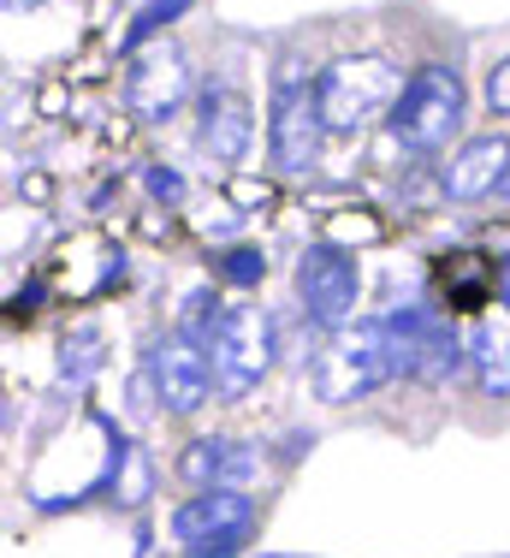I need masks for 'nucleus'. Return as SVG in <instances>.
<instances>
[{
	"label": "nucleus",
	"instance_id": "obj_16",
	"mask_svg": "<svg viewBox=\"0 0 510 558\" xmlns=\"http://www.w3.org/2000/svg\"><path fill=\"white\" fill-rule=\"evenodd\" d=\"M96 368H101V333H96V327H84V333H72V339H65V351H60V380H65V387H89Z\"/></svg>",
	"mask_w": 510,
	"mask_h": 558
},
{
	"label": "nucleus",
	"instance_id": "obj_20",
	"mask_svg": "<svg viewBox=\"0 0 510 558\" xmlns=\"http://www.w3.org/2000/svg\"><path fill=\"white\" fill-rule=\"evenodd\" d=\"M143 184H149L155 203H179V196H184V172L179 167H149V172H143Z\"/></svg>",
	"mask_w": 510,
	"mask_h": 558
},
{
	"label": "nucleus",
	"instance_id": "obj_14",
	"mask_svg": "<svg viewBox=\"0 0 510 558\" xmlns=\"http://www.w3.org/2000/svg\"><path fill=\"white\" fill-rule=\"evenodd\" d=\"M458 368H463V339L446 315H434V322H427V339H422V368H415V380L446 387V380H458Z\"/></svg>",
	"mask_w": 510,
	"mask_h": 558
},
{
	"label": "nucleus",
	"instance_id": "obj_3",
	"mask_svg": "<svg viewBox=\"0 0 510 558\" xmlns=\"http://www.w3.org/2000/svg\"><path fill=\"white\" fill-rule=\"evenodd\" d=\"M274 351H279V327L262 303H232L220 322V333L208 344V363H214V392L226 404H244V398L274 375Z\"/></svg>",
	"mask_w": 510,
	"mask_h": 558
},
{
	"label": "nucleus",
	"instance_id": "obj_10",
	"mask_svg": "<svg viewBox=\"0 0 510 558\" xmlns=\"http://www.w3.org/2000/svg\"><path fill=\"white\" fill-rule=\"evenodd\" d=\"M505 172H510V137H505V131H481V137H469L463 149L446 161L439 184H446L451 203H475V196L499 191Z\"/></svg>",
	"mask_w": 510,
	"mask_h": 558
},
{
	"label": "nucleus",
	"instance_id": "obj_23",
	"mask_svg": "<svg viewBox=\"0 0 510 558\" xmlns=\"http://www.w3.org/2000/svg\"><path fill=\"white\" fill-rule=\"evenodd\" d=\"M499 196H505V203H510V172H505V184H499Z\"/></svg>",
	"mask_w": 510,
	"mask_h": 558
},
{
	"label": "nucleus",
	"instance_id": "obj_15",
	"mask_svg": "<svg viewBox=\"0 0 510 558\" xmlns=\"http://www.w3.org/2000/svg\"><path fill=\"white\" fill-rule=\"evenodd\" d=\"M220 322H226V310H220V298H214V286H196L191 298L179 303V333L191 339V344H214V333H220Z\"/></svg>",
	"mask_w": 510,
	"mask_h": 558
},
{
	"label": "nucleus",
	"instance_id": "obj_11",
	"mask_svg": "<svg viewBox=\"0 0 510 558\" xmlns=\"http://www.w3.org/2000/svg\"><path fill=\"white\" fill-rule=\"evenodd\" d=\"M179 475L191 487H250L262 475V451L244 440H226V434H203V440L184 446Z\"/></svg>",
	"mask_w": 510,
	"mask_h": 558
},
{
	"label": "nucleus",
	"instance_id": "obj_22",
	"mask_svg": "<svg viewBox=\"0 0 510 558\" xmlns=\"http://www.w3.org/2000/svg\"><path fill=\"white\" fill-rule=\"evenodd\" d=\"M499 298L510 303V256H505V268H499Z\"/></svg>",
	"mask_w": 510,
	"mask_h": 558
},
{
	"label": "nucleus",
	"instance_id": "obj_12",
	"mask_svg": "<svg viewBox=\"0 0 510 558\" xmlns=\"http://www.w3.org/2000/svg\"><path fill=\"white\" fill-rule=\"evenodd\" d=\"M244 523H255V499L244 487H196V494L172 511V535H179L184 547L203 541V535H220V529H244Z\"/></svg>",
	"mask_w": 510,
	"mask_h": 558
},
{
	"label": "nucleus",
	"instance_id": "obj_6",
	"mask_svg": "<svg viewBox=\"0 0 510 558\" xmlns=\"http://www.w3.org/2000/svg\"><path fill=\"white\" fill-rule=\"evenodd\" d=\"M356 298H362V268L339 244H308L298 256V303L315 327L339 333L344 322H356Z\"/></svg>",
	"mask_w": 510,
	"mask_h": 558
},
{
	"label": "nucleus",
	"instance_id": "obj_2",
	"mask_svg": "<svg viewBox=\"0 0 510 558\" xmlns=\"http://www.w3.org/2000/svg\"><path fill=\"white\" fill-rule=\"evenodd\" d=\"M386 380H398L386 322H344L308 368V387H315L320 404H356V398L380 392Z\"/></svg>",
	"mask_w": 510,
	"mask_h": 558
},
{
	"label": "nucleus",
	"instance_id": "obj_5",
	"mask_svg": "<svg viewBox=\"0 0 510 558\" xmlns=\"http://www.w3.org/2000/svg\"><path fill=\"white\" fill-rule=\"evenodd\" d=\"M327 137L320 119V84H308V72L298 60H279L274 77V119H267V149H274L279 172H308Z\"/></svg>",
	"mask_w": 510,
	"mask_h": 558
},
{
	"label": "nucleus",
	"instance_id": "obj_17",
	"mask_svg": "<svg viewBox=\"0 0 510 558\" xmlns=\"http://www.w3.org/2000/svg\"><path fill=\"white\" fill-rule=\"evenodd\" d=\"M184 7H191V0H143V7H137V19H131V24H125V36H119V48H125V54H137V48L149 43V36L167 31V24L179 19Z\"/></svg>",
	"mask_w": 510,
	"mask_h": 558
},
{
	"label": "nucleus",
	"instance_id": "obj_1",
	"mask_svg": "<svg viewBox=\"0 0 510 558\" xmlns=\"http://www.w3.org/2000/svg\"><path fill=\"white\" fill-rule=\"evenodd\" d=\"M320 84V119H327L332 137H356L374 119L392 113V101L404 96V72H398L386 54H344L332 60Z\"/></svg>",
	"mask_w": 510,
	"mask_h": 558
},
{
	"label": "nucleus",
	"instance_id": "obj_7",
	"mask_svg": "<svg viewBox=\"0 0 510 558\" xmlns=\"http://www.w3.org/2000/svg\"><path fill=\"white\" fill-rule=\"evenodd\" d=\"M191 96V60H184L179 43H155V48H137L131 54V72H125V101L137 119H172Z\"/></svg>",
	"mask_w": 510,
	"mask_h": 558
},
{
	"label": "nucleus",
	"instance_id": "obj_19",
	"mask_svg": "<svg viewBox=\"0 0 510 558\" xmlns=\"http://www.w3.org/2000/svg\"><path fill=\"white\" fill-rule=\"evenodd\" d=\"M250 529H255V523L220 529V535H203V541H191V547H184V558H238V553L250 547Z\"/></svg>",
	"mask_w": 510,
	"mask_h": 558
},
{
	"label": "nucleus",
	"instance_id": "obj_9",
	"mask_svg": "<svg viewBox=\"0 0 510 558\" xmlns=\"http://www.w3.org/2000/svg\"><path fill=\"white\" fill-rule=\"evenodd\" d=\"M196 143H203V155L214 161H244L250 155V137H255V119H250V101L238 96L232 84H208L203 101H196Z\"/></svg>",
	"mask_w": 510,
	"mask_h": 558
},
{
	"label": "nucleus",
	"instance_id": "obj_21",
	"mask_svg": "<svg viewBox=\"0 0 510 558\" xmlns=\"http://www.w3.org/2000/svg\"><path fill=\"white\" fill-rule=\"evenodd\" d=\"M487 108L499 113V119H510V54L487 72Z\"/></svg>",
	"mask_w": 510,
	"mask_h": 558
},
{
	"label": "nucleus",
	"instance_id": "obj_18",
	"mask_svg": "<svg viewBox=\"0 0 510 558\" xmlns=\"http://www.w3.org/2000/svg\"><path fill=\"white\" fill-rule=\"evenodd\" d=\"M262 274H267V256H262V250H250V244H238V250H226V256H220V279H226V286H255Z\"/></svg>",
	"mask_w": 510,
	"mask_h": 558
},
{
	"label": "nucleus",
	"instance_id": "obj_8",
	"mask_svg": "<svg viewBox=\"0 0 510 558\" xmlns=\"http://www.w3.org/2000/svg\"><path fill=\"white\" fill-rule=\"evenodd\" d=\"M149 375H155V398L172 410V416H196V410L214 398V363L203 344H191L184 333H167L149 356Z\"/></svg>",
	"mask_w": 510,
	"mask_h": 558
},
{
	"label": "nucleus",
	"instance_id": "obj_24",
	"mask_svg": "<svg viewBox=\"0 0 510 558\" xmlns=\"http://www.w3.org/2000/svg\"><path fill=\"white\" fill-rule=\"evenodd\" d=\"M7 7H12V12H19V7H36V0H7Z\"/></svg>",
	"mask_w": 510,
	"mask_h": 558
},
{
	"label": "nucleus",
	"instance_id": "obj_13",
	"mask_svg": "<svg viewBox=\"0 0 510 558\" xmlns=\"http://www.w3.org/2000/svg\"><path fill=\"white\" fill-rule=\"evenodd\" d=\"M469 363H475V380L487 398H510V303L505 310H487L469 333Z\"/></svg>",
	"mask_w": 510,
	"mask_h": 558
},
{
	"label": "nucleus",
	"instance_id": "obj_4",
	"mask_svg": "<svg viewBox=\"0 0 510 558\" xmlns=\"http://www.w3.org/2000/svg\"><path fill=\"white\" fill-rule=\"evenodd\" d=\"M469 113V89L451 65H415V77L404 84V96L392 101L386 125L404 149H446L451 137L463 131Z\"/></svg>",
	"mask_w": 510,
	"mask_h": 558
}]
</instances>
